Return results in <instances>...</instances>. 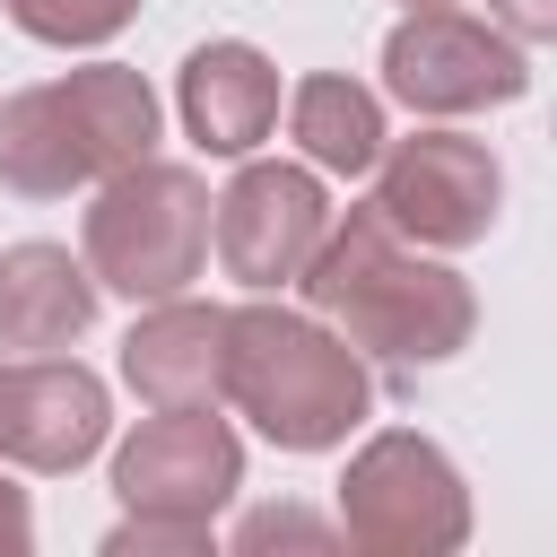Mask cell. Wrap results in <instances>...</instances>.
<instances>
[{
  "label": "cell",
  "mask_w": 557,
  "mask_h": 557,
  "mask_svg": "<svg viewBox=\"0 0 557 557\" xmlns=\"http://www.w3.org/2000/svg\"><path fill=\"white\" fill-rule=\"evenodd\" d=\"M78 261L104 296H131V305L183 296L209 270V183H200V165L139 157V165L104 174L96 200H87V226H78Z\"/></svg>",
  "instance_id": "cell-3"
},
{
  "label": "cell",
  "mask_w": 557,
  "mask_h": 557,
  "mask_svg": "<svg viewBox=\"0 0 557 557\" xmlns=\"http://www.w3.org/2000/svg\"><path fill=\"white\" fill-rule=\"evenodd\" d=\"M52 87H61L70 122H78V139H87V157H96V183L122 174V165H139V157H157L165 104H157V87H148L139 70H122V61H87V70H61Z\"/></svg>",
  "instance_id": "cell-14"
},
{
  "label": "cell",
  "mask_w": 557,
  "mask_h": 557,
  "mask_svg": "<svg viewBox=\"0 0 557 557\" xmlns=\"http://www.w3.org/2000/svg\"><path fill=\"white\" fill-rule=\"evenodd\" d=\"M374 174V209L392 235L426 244V252H470L487 244L496 209H505V165L487 157V139H461V131H409V139H383V157L366 165Z\"/></svg>",
  "instance_id": "cell-6"
},
{
  "label": "cell",
  "mask_w": 557,
  "mask_h": 557,
  "mask_svg": "<svg viewBox=\"0 0 557 557\" xmlns=\"http://www.w3.org/2000/svg\"><path fill=\"white\" fill-rule=\"evenodd\" d=\"M218 400H235V418H252V435H270L278 453H339L374 418V366L322 313L252 296V305H226Z\"/></svg>",
  "instance_id": "cell-2"
},
{
  "label": "cell",
  "mask_w": 557,
  "mask_h": 557,
  "mask_svg": "<svg viewBox=\"0 0 557 557\" xmlns=\"http://www.w3.org/2000/svg\"><path fill=\"white\" fill-rule=\"evenodd\" d=\"M331 226V191L305 157H235V183L209 200V244L218 270L252 296H278L305 278L313 244Z\"/></svg>",
  "instance_id": "cell-7"
},
{
  "label": "cell",
  "mask_w": 557,
  "mask_h": 557,
  "mask_svg": "<svg viewBox=\"0 0 557 557\" xmlns=\"http://www.w3.org/2000/svg\"><path fill=\"white\" fill-rule=\"evenodd\" d=\"M339 540L366 557H453L470 540V487L444 444L383 426L339 470Z\"/></svg>",
  "instance_id": "cell-4"
},
{
  "label": "cell",
  "mask_w": 557,
  "mask_h": 557,
  "mask_svg": "<svg viewBox=\"0 0 557 557\" xmlns=\"http://www.w3.org/2000/svg\"><path fill=\"white\" fill-rule=\"evenodd\" d=\"M87 183H96V157L78 139L61 87L44 78V87L0 96V191H17V200H70Z\"/></svg>",
  "instance_id": "cell-13"
},
{
  "label": "cell",
  "mask_w": 557,
  "mask_h": 557,
  "mask_svg": "<svg viewBox=\"0 0 557 557\" xmlns=\"http://www.w3.org/2000/svg\"><path fill=\"white\" fill-rule=\"evenodd\" d=\"M383 96H400L426 122L522 104L531 96V44H513L496 17H470V9H409L383 35Z\"/></svg>",
  "instance_id": "cell-5"
},
{
  "label": "cell",
  "mask_w": 557,
  "mask_h": 557,
  "mask_svg": "<svg viewBox=\"0 0 557 557\" xmlns=\"http://www.w3.org/2000/svg\"><path fill=\"white\" fill-rule=\"evenodd\" d=\"M305 313H322L357 357L392 366V374H418V366H453L479 331V296L453 261H435L426 244L392 235L383 209H331L305 278H296Z\"/></svg>",
  "instance_id": "cell-1"
},
{
  "label": "cell",
  "mask_w": 557,
  "mask_h": 557,
  "mask_svg": "<svg viewBox=\"0 0 557 557\" xmlns=\"http://www.w3.org/2000/svg\"><path fill=\"white\" fill-rule=\"evenodd\" d=\"M104 287L87 278V261H70V244H9L0 252V348L9 357H44L87 339Z\"/></svg>",
  "instance_id": "cell-12"
},
{
  "label": "cell",
  "mask_w": 557,
  "mask_h": 557,
  "mask_svg": "<svg viewBox=\"0 0 557 557\" xmlns=\"http://www.w3.org/2000/svg\"><path fill=\"white\" fill-rule=\"evenodd\" d=\"M331 540H339V522H322L305 505H261V513L235 522V548L244 557H261V548H331Z\"/></svg>",
  "instance_id": "cell-18"
},
{
  "label": "cell",
  "mask_w": 557,
  "mask_h": 557,
  "mask_svg": "<svg viewBox=\"0 0 557 557\" xmlns=\"http://www.w3.org/2000/svg\"><path fill=\"white\" fill-rule=\"evenodd\" d=\"M400 9H461V0H400Z\"/></svg>",
  "instance_id": "cell-21"
},
{
  "label": "cell",
  "mask_w": 557,
  "mask_h": 557,
  "mask_svg": "<svg viewBox=\"0 0 557 557\" xmlns=\"http://www.w3.org/2000/svg\"><path fill=\"white\" fill-rule=\"evenodd\" d=\"M218 531L209 522H165V513H122L104 531V557H209Z\"/></svg>",
  "instance_id": "cell-17"
},
{
  "label": "cell",
  "mask_w": 557,
  "mask_h": 557,
  "mask_svg": "<svg viewBox=\"0 0 557 557\" xmlns=\"http://www.w3.org/2000/svg\"><path fill=\"white\" fill-rule=\"evenodd\" d=\"M287 139H296V157L313 165V174H366L374 157H383V96L374 87H357V78H339V70H313V78H296L287 87Z\"/></svg>",
  "instance_id": "cell-15"
},
{
  "label": "cell",
  "mask_w": 557,
  "mask_h": 557,
  "mask_svg": "<svg viewBox=\"0 0 557 557\" xmlns=\"http://www.w3.org/2000/svg\"><path fill=\"white\" fill-rule=\"evenodd\" d=\"M0 9H9L17 35L52 44V52H96L139 17V0H0Z\"/></svg>",
  "instance_id": "cell-16"
},
{
  "label": "cell",
  "mask_w": 557,
  "mask_h": 557,
  "mask_svg": "<svg viewBox=\"0 0 557 557\" xmlns=\"http://www.w3.org/2000/svg\"><path fill=\"white\" fill-rule=\"evenodd\" d=\"M487 17H496L513 44H548V35H557V0H487Z\"/></svg>",
  "instance_id": "cell-19"
},
{
  "label": "cell",
  "mask_w": 557,
  "mask_h": 557,
  "mask_svg": "<svg viewBox=\"0 0 557 557\" xmlns=\"http://www.w3.org/2000/svg\"><path fill=\"white\" fill-rule=\"evenodd\" d=\"M35 548V505L17 479H0V557H26Z\"/></svg>",
  "instance_id": "cell-20"
},
{
  "label": "cell",
  "mask_w": 557,
  "mask_h": 557,
  "mask_svg": "<svg viewBox=\"0 0 557 557\" xmlns=\"http://www.w3.org/2000/svg\"><path fill=\"white\" fill-rule=\"evenodd\" d=\"M244 487V444L218 409H157L113 444V496L122 513H165V522H209Z\"/></svg>",
  "instance_id": "cell-8"
},
{
  "label": "cell",
  "mask_w": 557,
  "mask_h": 557,
  "mask_svg": "<svg viewBox=\"0 0 557 557\" xmlns=\"http://www.w3.org/2000/svg\"><path fill=\"white\" fill-rule=\"evenodd\" d=\"M113 435V392L96 366L44 348L0 366V461L35 470V479H70L78 461H96Z\"/></svg>",
  "instance_id": "cell-9"
},
{
  "label": "cell",
  "mask_w": 557,
  "mask_h": 557,
  "mask_svg": "<svg viewBox=\"0 0 557 557\" xmlns=\"http://www.w3.org/2000/svg\"><path fill=\"white\" fill-rule=\"evenodd\" d=\"M122 383L148 409H218V392H226V305H200L191 287L139 305V322L122 339Z\"/></svg>",
  "instance_id": "cell-10"
},
{
  "label": "cell",
  "mask_w": 557,
  "mask_h": 557,
  "mask_svg": "<svg viewBox=\"0 0 557 557\" xmlns=\"http://www.w3.org/2000/svg\"><path fill=\"white\" fill-rule=\"evenodd\" d=\"M174 113H183V131H191L200 157H226L235 165V157H252L278 131V61L261 44L218 35V44H200L174 70Z\"/></svg>",
  "instance_id": "cell-11"
}]
</instances>
